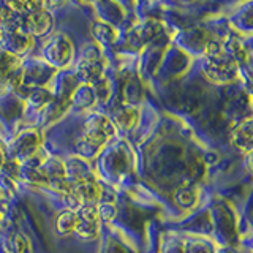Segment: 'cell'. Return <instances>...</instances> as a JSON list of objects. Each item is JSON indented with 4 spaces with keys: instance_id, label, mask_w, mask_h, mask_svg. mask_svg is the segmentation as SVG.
I'll list each match as a JSON object with an SVG mask.
<instances>
[{
    "instance_id": "6da1fadb",
    "label": "cell",
    "mask_w": 253,
    "mask_h": 253,
    "mask_svg": "<svg viewBox=\"0 0 253 253\" xmlns=\"http://www.w3.org/2000/svg\"><path fill=\"white\" fill-rule=\"evenodd\" d=\"M27 22H29V29L34 34L42 35L49 29L51 19L46 14V11H30V14L27 16Z\"/></svg>"
},
{
    "instance_id": "7a4b0ae2",
    "label": "cell",
    "mask_w": 253,
    "mask_h": 253,
    "mask_svg": "<svg viewBox=\"0 0 253 253\" xmlns=\"http://www.w3.org/2000/svg\"><path fill=\"white\" fill-rule=\"evenodd\" d=\"M234 142L237 144V147L245 150V152H250L252 147V128H250V121H247V124L241 125L237 131L234 133Z\"/></svg>"
},
{
    "instance_id": "3957f363",
    "label": "cell",
    "mask_w": 253,
    "mask_h": 253,
    "mask_svg": "<svg viewBox=\"0 0 253 253\" xmlns=\"http://www.w3.org/2000/svg\"><path fill=\"white\" fill-rule=\"evenodd\" d=\"M2 160H3V154H2V149H0V166H2Z\"/></svg>"
}]
</instances>
